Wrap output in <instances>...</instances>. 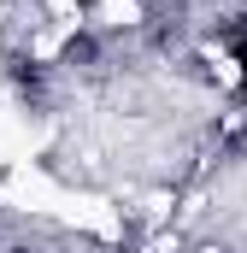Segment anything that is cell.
<instances>
[{"mask_svg": "<svg viewBox=\"0 0 247 253\" xmlns=\"http://www.w3.org/2000/svg\"><path fill=\"white\" fill-rule=\"evenodd\" d=\"M230 59L242 65V77H247V42H236V47H230Z\"/></svg>", "mask_w": 247, "mask_h": 253, "instance_id": "1", "label": "cell"}]
</instances>
